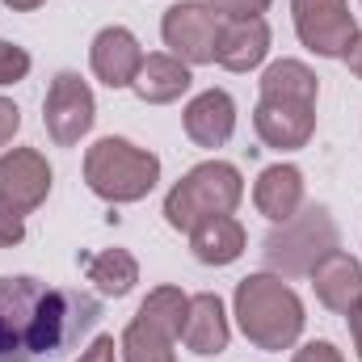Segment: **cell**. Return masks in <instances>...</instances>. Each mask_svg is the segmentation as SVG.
I'll list each match as a JSON object with an SVG mask.
<instances>
[{"label": "cell", "instance_id": "cell-18", "mask_svg": "<svg viewBox=\"0 0 362 362\" xmlns=\"http://www.w3.org/2000/svg\"><path fill=\"white\" fill-rule=\"evenodd\" d=\"M253 206L270 223H286L303 206V173L295 165H270L253 185Z\"/></svg>", "mask_w": 362, "mask_h": 362}, {"label": "cell", "instance_id": "cell-3", "mask_svg": "<svg viewBox=\"0 0 362 362\" xmlns=\"http://www.w3.org/2000/svg\"><path fill=\"white\" fill-rule=\"evenodd\" d=\"M85 181L105 202H139L160 181V156L131 139L105 135L85 152Z\"/></svg>", "mask_w": 362, "mask_h": 362}, {"label": "cell", "instance_id": "cell-19", "mask_svg": "<svg viewBox=\"0 0 362 362\" xmlns=\"http://www.w3.org/2000/svg\"><path fill=\"white\" fill-rule=\"evenodd\" d=\"M320 81L308 64L299 59H274L262 72V101H299V105H316Z\"/></svg>", "mask_w": 362, "mask_h": 362}, {"label": "cell", "instance_id": "cell-27", "mask_svg": "<svg viewBox=\"0 0 362 362\" xmlns=\"http://www.w3.org/2000/svg\"><path fill=\"white\" fill-rule=\"evenodd\" d=\"M21 131V110L8 101V97H0V148L4 144H13V135Z\"/></svg>", "mask_w": 362, "mask_h": 362}, {"label": "cell", "instance_id": "cell-9", "mask_svg": "<svg viewBox=\"0 0 362 362\" xmlns=\"http://www.w3.org/2000/svg\"><path fill=\"white\" fill-rule=\"evenodd\" d=\"M51 194V165L38 148H8L0 156V206L13 215H30Z\"/></svg>", "mask_w": 362, "mask_h": 362}, {"label": "cell", "instance_id": "cell-23", "mask_svg": "<svg viewBox=\"0 0 362 362\" xmlns=\"http://www.w3.org/2000/svg\"><path fill=\"white\" fill-rule=\"evenodd\" d=\"M25 76H30V51L17 47V42H8V38H0V89L17 85Z\"/></svg>", "mask_w": 362, "mask_h": 362}, {"label": "cell", "instance_id": "cell-16", "mask_svg": "<svg viewBox=\"0 0 362 362\" xmlns=\"http://www.w3.org/2000/svg\"><path fill=\"white\" fill-rule=\"evenodd\" d=\"M245 245H249V236L236 215H211L189 232V249L202 266H232L245 253Z\"/></svg>", "mask_w": 362, "mask_h": 362}, {"label": "cell", "instance_id": "cell-21", "mask_svg": "<svg viewBox=\"0 0 362 362\" xmlns=\"http://www.w3.org/2000/svg\"><path fill=\"white\" fill-rule=\"evenodd\" d=\"M185 312H189V295L181 286H156L148 291V299L139 303V320L152 325L156 333H165L169 341H181V329H185Z\"/></svg>", "mask_w": 362, "mask_h": 362}, {"label": "cell", "instance_id": "cell-8", "mask_svg": "<svg viewBox=\"0 0 362 362\" xmlns=\"http://www.w3.org/2000/svg\"><path fill=\"white\" fill-rule=\"evenodd\" d=\"M219 13L206 0H181L173 8H165L160 21V38L169 47V55H177L181 64H215V42H219Z\"/></svg>", "mask_w": 362, "mask_h": 362}, {"label": "cell", "instance_id": "cell-10", "mask_svg": "<svg viewBox=\"0 0 362 362\" xmlns=\"http://www.w3.org/2000/svg\"><path fill=\"white\" fill-rule=\"evenodd\" d=\"M89 68L93 76L110 89H131L139 68H144V47L127 25H105L89 47Z\"/></svg>", "mask_w": 362, "mask_h": 362}, {"label": "cell", "instance_id": "cell-13", "mask_svg": "<svg viewBox=\"0 0 362 362\" xmlns=\"http://www.w3.org/2000/svg\"><path fill=\"white\" fill-rule=\"evenodd\" d=\"M181 127H185V135L198 148H223L232 139V131H236V101H232V93H223V89L198 93L185 105Z\"/></svg>", "mask_w": 362, "mask_h": 362}, {"label": "cell", "instance_id": "cell-4", "mask_svg": "<svg viewBox=\"0 0 362 362\" xmlns=\"http://www.w3.org/2000/svg\"><path fill=\"white\" fill-rule=\"evenodd\" d=\"M245 198V177L228 160H202L165 194V219L177 232H194L211 215H232Z\"/></svg>", "mask_w": 362, "mask_h": 362}, {"label": "cell", "instance_id": "cell-11", "mask_svg": "<svg viewBox=\"0 0 362 362\" xmlns=\"http://www.w3.org/2000/svg\"><path fill=\"white\" fill-rule=\"evenodd\" d=\"M253 131H257V139L266 148H274V152L308 148V139L316 135V105H299V101H257Z\"/></svg>", "mask_w": 362, "mask_h": 362}, {"label": "cell", "instance_id": "cell-28", "mask_svg": "<svg viewBox=\"0 0 362 362\" xmlns=\"http://www.w3.org/2000/svg\"><path fill=\"white\" fill-rule=\"evenodd\" d=\"M76 362H118V346H114V337H93L89 350H81V358Z\"/></svg>", "mask_w": 362, "mask_h": 362}, {"label": "cell", "instance_id": "cell-22", "mask_svg": "<svg viewBox=\"0 0 362 362\" xmlns=\"http://www.w3.org/2000/svg\"><path fill=\"white\" fill-rule=\"evenodd\" d=\"M177 341H169L165 333H156L152 325H144L139 316L122 329V337H118V354L122 362H177V350H173Z\"/></svg>", "mask_w": 362, "mask_h": 362}, {"label": "cell", "instance_id": "cell-20", "mask_svg": "<svg viewBox=\"0 0 362 362\" xmlns=\"http://www.w3.org/2000/svg\"><path fill=\"white\" fill-rule=\"evenodd\" d=\"M81 266L89 274V282L110 295V299H122L135 291L139 282V262L127 253V249H101V253H81Z\"/></svg>", "mask_w": 362, "mask_h": 362}, {"label": "cell", "instance_id": "cell-30", "mask_svg": "<svg viewBox=\"0 0 362 362\" xmlns=\"http://www.w3.org/2000/svg\"><path fill=\"white\" fill-rule=\"evenodd\" d=\"M341 59H346V68H350V72H354V76L362 81V30L354 34V42H350V51H346Z\"/></svg>", "mask_w": 362, "mask_h": 362}, {"label": "cell", "instance_id": "cell-31", "mask_svg": "<svg viewBox=\"0 0 362 362\" xmlns=\"http://www.w3.org/2000/svg\"><path fill=\"white\" fill-rule=\"evenodd\" d=\"M4 4H8L13 13H34V8H42L47 0H4Z\"/></svg>", "mask_w": 362, "mask_h": 362}, {"label": "cell", "instance_id": "cell-6", "mask_svg": "<svg viewBox=\"0 0 362 362\" xmlns=\"http://www.w3.org/2000/svg\"><path fill=\"white\" fill-rule=\"evenodd\" d=\"M291 17H295L299 42L320 59H341L358 34L350 0H291Z\"/></svg>", "mask_w": 362, "mask_h": 362}, {"label": "cell", "instance_id": "cell-26", "mask_svg": "<svg viewBox=\"0 0 362 362\" xmlns=\"http://www.w3.org/2000/svg\"><path fill=\"white\" fill-rule=\"evenodd\" d=\"M291 362H346V358H341V350L333 341H308L303 350H295Z\"/></svg>", "mask_w": 362, "mask_h": 362}, {"label": "cell", "instance_id": "cell-7", "mask_svg": "<svg viewBox=\"0 0 362 362\" xmlns=\"http://www.w3.org/2000/svg\"><path fill=\"white\" fill-rule=\"evenodd\" d=\"M42 122H47V135L55 148H76L97 122V101L93 89L76 76V72H59L47 89L42 101Z\"/></svg>", "mask_w": 362, "mask_h": 362}, {"label": "cell", "instance_id": "cell-15", "mask_svg": "<svg viewBox=\"0 0 362 362\" xmlns=\"http://www.w3.org/2000/svg\"><path fill=\"white\" fill-rule=\"evenodd\" d=\"M308 278H312L316 299H320L329 312H350L354 299L362 295V262L354 253H341V249H333Z\"/></svg>", "mask_w": 362, "mask_h": 362}, {"label": "cell", "instance_id": "cell-12", "mask_svg": "<svg viewBox=\"0 0 362 362\" xmlns=\"http://www.w3.org/2000/svg\"><path fill=\"white\" fill-rule=\"evenodd\" d=\"M270 55V25L266 17H232L219 25L215 64L228 72H253Z\"/></svg>", "mask_w": 362, "mask_h": 362}, {"label": "cell", "instance_id": "cell-29", "mask_svg": "<svg viewBox=\"0 0 362 362\" xmlns=\"http://www.w3.org/2000/svg\"><path fill=\"white\" fill-rule=\"evenodd\" d=\"M346 316H350V337H354V350H358V362H362V295L354 299V308Z\"/></svg>", "mask_w": 362, "mask_h": 362}, {"label": "cell", "instance_id": "cell-17", "mask_svg": "<svg viewBox=\"0 0 362 362\" xmlns=\"http://www.w3.org/2000/svg\"><path fill=\"white\" fill-rule=\"evenodd\" d=\"M189 85H194L189 64H181L177 55H169V51H156V55H144V68H139V76H135L131 89H135L139 101H148V105H169Z\"/></svg>", "mask_w": 362, "mask_h": 362}, {"label": "cell", "instance_id": "cell-24", "mask_svg": "<svg viewBox=\"0 0 362 362\" xmlns=\"http://www.w3.org/2000/svg\"><path fill=\"white\" fill-rule=\"evenodd\" d=\"M206 4L219 13V21H232V17H262L274 0H206Z\"/></svg>", "mask_w": 362, "mask_h": 362}, {"label": "cell", "instance_id": "cell-1", "mask_svg": "<svg viewBox=\"0 0 362 362\" xmlns=\"http://www.w3.org/2000/svg\"><path fill=\"white\" fill-rule=\"evenodd\" d=\"M101 316L85 291H59L42 278H0V362H42L64 354Z\"/></svg>", "mask_w": 362, "mask_h": 362}, {"label": "cell", "instance_id": "cell-14", "mask_svg": "<svg viewBox=\"0 0 362 362\" xmlns=\"http://www.w3.org/2000/svg\"><path fill=\"white\" fill-rule=\"evenodd\" d=\"M181 341L189 354H223L228 341H232V325H228V308L215 291H202V295H189V312H185V329H181Z\"/></svg>", "mask_w": 362, "mask_h": 362}, {"label": "cell", "instance_id": "cell-25", "mask_svg": "<svg viewBox=\"0 0 362 362\" xmlns=\"http://www.w3.org/2000/svg\"><path fill=\"white\" fill-rule=\"evenodd\" d=\"M21 240H25V219L0 206V249H13V245H21Z\"/></svg>", "mask_w": 362, "mask_h": 362}, {"label": "cell", "instance_id": "cell-2", "mask_svg": "<svg viewBox=\"0 0 362 362\" xmlns=\"http://www.w3.org/2000/svg\"><path fill=\"white\" fill-rule=\"evenodd\" d=\"M232 316H236L240 333L249 337V346L270 350V354L291 350L299 341V333H303V320H308L303 316V299L270 270L249 274V278L236 282Z\"/></svg>", "mask_w": 362, "mask_h": 362}, {"label": "cell", "instance_id": "cell-5", "mask_svg": "<svg viewBox=\"0 0 362 362\" xmlns=\"http://www.w3.org/2000/svg\"><path fill=\"white\" fill-rule=\"evenodd\" d=\"M333 249H341V232L325 206H299L286 223L266 236V266L278 278L312 274Z\"/></svg>", "mask_w": 362, "mask_h": 362}]
</instances>
